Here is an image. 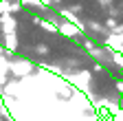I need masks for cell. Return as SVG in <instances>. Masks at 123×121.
Segmentation results:
<instances>
[{"instance_id":"8","label":"cell","mask_w":123,"mask_h":121,"mask_svg":"<svg viewBox=\"0 0 123 121\" xmlns=\"http://www.w3.org/2000/svg\"><path fill=\"white\" fill-rule=\"evenodd\" d=\"M92 70H95V73H103V70H105V66H103L101 62H95V64H92Z\"/></svg>"},{"instance_id":"9","label":"cell","mask_w":123,"mask_h":121,"mask_svg":"<svg viewBox=\"0 0 123 121\" xmlns=\"http://www.w3.org/2000/svg\"><path fill=\"white\" fill-rule=\"evenodd\" d=\"M112 33H114V35H121V33H123V22H121V24H117V29H114Z\"/></svg>"},{"instance_id":"1","label":"cell","mask_w":123,"mask_h":121,"mask_svg":"<svg viewBox=\"0 0 123 121\" xmlns=\"http://www.w3.org/2000/svg\"><path fill=\"white\" fill-rule=\"evenodd\" d=\"M33 70H35V64L31 59H13V62H9V73H13L15 77H26Z\"/></svg>"},{"instance_id":"3","label":"cell","mask_w":123,"mask_h":121,"mask_svg":"<svg viewBox=\"0 0 123 121\" xmlns=\"http://www.w3.org/2000/svg\"><path fill=\"white\" fill-rule=\"evenodd\" d=\"M2 44H5V53L7 55H13L15 51H18V35L15 33H7V35H2Z\"/></svg>"},{"instance_id":"5","label":"cell","mask_w":123,"mask_h":121,"mask_svg":"<svg viewBox=\"0 0 123 121\" xmlns=\"http://www.w3.org/2000/svg\"><path fill=\"white\" fill-rule=\"evenodd\" d=\"M84 46H86V51L92 55V57H95L97 59V62H101L103 64V59H105V49H99V46H95V44H92V42H84Z\"/></svg>"},{"instance_id":"2","label":"cell","mask_w":123,"mask_h":121,"mask_svg":"<svg viewBox=\"0 0 123 121\" xmlns=\"http://www.w3.org/2000/svg\"><path fill=\"white\" fill-rule=\"evenodd\" d=\"M15 29H18V20H15V16H11V13L0 16V31H2V35L15 33Z\"/></svg>"},{"instance_id":"10","label":"cell","mask_w":123,"mask_h":121,"mask_svg":"<svg viewBox=\"0 0 123 121\" xmlns=\"http://www.w3.org/2000/svg\"><path fill=\"white\" fill-rule=\"evenodd\" d=\"M99 5H101V7H105V9H110V5H112V0H99Z\"/></svg>"},{"instance_id":"12","label":"cell","mask_w":123,"mask_h":121,"mask_svg":"<svg viewBox=\"0 0 123 121\" xmlns=\"http://www.w3.org/2000/svg\"><path fill=\"white\" fill-rule=\"evenodd\" d=\"M121 57H123V51H121Z\"/></svg>"},{"instance_id":"7","label":"cell","mask_w":123,"mask_h":121,"mask_svg":"<svg viewBox=\"0 0 123 121\" xmlns=\"http://www.w3.org/2000/svg\"><path fill=\"white\" fill-rule=\"evenodd\" d=\"M37 55H46V53H49V46H46V44H37Z\"/></svg>"},{"instance_id":"4","label":"cell","mask_w":123,"mask_h":121,"mask_svg":"<svg viewBox=\"0 0 123 121\" xmlns=\"http://www.w3.org/2000/svg\"><path fill=\"white\" fill-rule=\"evenodd\" d=\"M57 33L66 35V38H79V35H81V31H79L75 24H70V22H59V24H57Z\"/></svg>"},{"instance_id":"6","label":"cell","mask_w":123,"mask_h":121,"mask_svg":"<svg viewBox=\"0 0 123 121\" xmlns=\"http://www.w3.org/2000/svg\"><path fill=\"white\" fill-rule=\"evenodd\" d=\"M40 26L44 29V31H49V33H57V24H53V22H49V20H44V18H42Z\"/></svg>"},{"instance_id":"11","label":"cell","mask_w":123,"mask_h":121,"mask_svg":"<svg viewBox=\"0 0 123 121\" xmlns=\"http://www.w3.org/2000/svg\"><path fill=\"white\" fill-rule=\"evenodd\" d=\"M114 86H117L119 93H123V79H117V84H114Z\"/></svg>"}]
</instances>
